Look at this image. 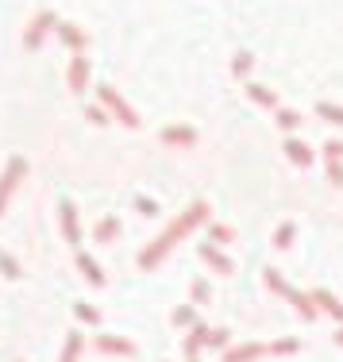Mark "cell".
<instances>
[{"label": "cell", "instance_id": "6da1fadb", "mask_svg": "<svg viewBox=\"0 0 343 362\" xmlns=\"http://www.w3.org/2000/svg\"><path fill=\"white\" fill-rule=\"evenodd\" d=\"M204 220H209V201H193L190 209H185L182 216H178L174 223H170V228L162 231V235L154 239L151 247H143V251H139V270H154V266H158L162 258H166L170 251H174V247L182 243V239L190 235L193 228H201Z\"/></svg>", "mask_w": 343, "mask_h": 362}, {"label": "cell", "instance_id": "7a4b0ae2", "mask_svg": "<svg viewBox=\"0 0 343 362\" xmlns=\"http://www.w3.org/2000/svg\"><path fill=\"white\" fill-rule=\"evenodd\" d=\"M97 97L108 105V116H116L124 127H132V132H139V127H143V124H139V112H135L132 105H127V100L120 97V93L112 89V85H97Z\"/></svg>", "mask_w": 343, "mask_h": 362}, {"label": "cell", "instance_id": "3957f363", "mask_svg": "<svg viewBox=\"0 0 343 362\" xmlns=\"http://www.w3.org/2000/svg\"><path fill=\"white\" fill-rule=\"evenodd\" d=\"M23 177H28V158H23V154H12L8 166H4V174H0V216H4L8 201H12L16 185H20Z\"/></svg>", "mask_w": 343, "mask_h": 362}, {"label": "cell", "instance_id": "277c9868", "mask_svg": "<svg viewBox=\"0 0 343 362\" xmlns=\"http://www.w3.org/2000/svg\"><path fill=\"white\" fill-rule=\"evenodd\" d=\"M54 23H58V16L50 12V8H42L35 20L28 23V31H23V47H28V50H39V47H42V39H47L50 31H54Z\"/></svg>", "mask_w": 343, "mask_h": 362}, {"label": "cell", "instance_id": "5b68a950", "mask_svg": "<svg viewBox=\"0 0 343 362\" xmlns=\"http://www.w3.org/2000/svg\"><path fill=\"white\" fill-rule=\"evenodd\" d=\"M58 216H62V235L70 247H81V223H77V209L74 201H62L58 204Z\"/></svg>", "mask_w": 343, "mask_h": 362}, {"label": "cell", "instance_id": "8992f818", "mask_svg": "<svg viewBox=\"0 0 343 362\" xmlns=\"http://www.w3.org/2000/svg\"><path fill=\"white\" fill-rule=\"evenodd\" d=\"M89 70L93 62L85 54H74L70 70H66V85H70V93H85V85H89Z\"/></svg>", "mask_w": 343, "mask_h": 362}, {"label": "cell", "instance_id": "52a82bcc", "mask_svg": "<svg viewBox=\"0 0 343 362\" xmlns=\"http://www.w3.org/2000/svg\"><path fill=\"white\" fill-rule=\"evenodd\" d=\"M158 139L166 143V146H193L197 143V132L190 124H170V127H162L158 132Z\"/></svg>", "mask_w": 343, "mask_h": 362}, {"label": "cell", "instance_id": "ba28073f", "mask_svg": "<svg viewBox=\"0 0 343 362\" xmlns=\"http://www.w3.org/2000/svg\"><path fill=\"white\" fill-rule=\"evenodd\" d=\"M74 262H77V270H81V278L89 281L93 289H100V286H105V270H100V262H93V255L77 251V255H74Z\"/></svg>", "mask_w": 343, "mask_h": 362}, {"label": "cell", "instance_id": "9c48e42d", "mask_svg": "<svg viewBox=\"0 0 343 362\" xmlns=\"http://www.w3.org/2000/svg\"><path fill=\"white\" fill-rule=\"evenodd\" d=\"M54 35L62 39V47L77 50V54H81V50H85V42H89V35H85V31L77 28V23H54Z\"/></svg>", "mask_w": 343, "mask_h": 362}, {"label": "cell", "instance_id": "30bf717a", "mask_svg": "<svg viewBox=\"0 0 343 362\" xmlns=\"http://www.w3.org/2000/svg\"><path fill=\"white\" fill-rule=\"evenodd\" d=\"M201 258H204V266H212V270L224 274V278H228V274H236V262H231L224 251H216V243H204L201 247Z\"/></svg>", "mask_w": 343, "mask_h": 362}, {"label": "cell", "instance_id": "8fae6325", "mask_svg": "<svg viewBox=\"0 0 343 362\" xmlns=\"http://www.w3.org/2000/svg\"><path fill=\"white\" fill-rule=\"evenodd\" d=\"M281 151H286V158L293 162L297 170H308V166H313V158H316V154L308 151V143H301V139H286Z\"/></svg>", "mask_w": 343, "mask_h": 362}, {"label": "cell", "instance_id": "7c38bea8", "mask_svg": "<svg viewBox=\"0 0 343 362\" xmlns=\"http://www.w3.org/2000/svg\"><path fill=\"white\" fill-rule=\"evenodd\" d=\"M97 351H105V355H135V343L124 339V335H100Z\"/></svg>", "mask_w": 343, "mask_h": 362}, {"label": "cell", "instance_id": "4fadbf2b", "mask_svg": "<svg viewBox=\"0 0 343 362\" xmlns=\"http://www.w3.org/2000/svg\"><path fill=\"white\" fill-rule=\"evenodd\" d=\"M308 300H313L316 308H324V313H328L332 320H339V324H343V300H336V297H332L328 289H316V293H313V297H308Z\"/></svg>", "mask_w": 343, "mask_h": 362}, {"label": "cell", "instance_id": "5bb4252c", "mask_svg": "<svg viewBox=\"0 0 343 362\" xmlns=\"http://www.w3.org/2000/svg\"><path fill=\"white\" fill-rule=\"evenodd\" d=\"M262 355H267V347H262V343H243V347L224 351V362H255V358H262Z\"/></svg>", "mask_w": 343, "mask_h": 362}, {"label": "cell", "instance_id": "9a60e30c", "mask_svg": "<svg viewBox=\"0 0 343 362\" xmlns=\"http://www.w3.org/2000/svg\"><path fill=\"white\" fill-rule=\"evenodd\" d=\"M286 300H289V305H293L297 313L305 316V320H316V305H313V300L305 297L301 289H293V286H289V293H286Z\"/></svg>", "mask_w": 343, "mask_h": 362}, {"label": "cell", "instance_id": "2e32d148", "mask_svg": "<svg viewBox=\"0 0 343 362\" xmlns=\"http://www.w3.org/2000/svg\"><path fill=\"white\" fill-rule=\"evenodd\" d=\"M116 235H120V216H105L93 228V239H97V243H112Z\"/></svg>", "mask_w": 343, "mask_h": 362}, {"label": "cell", "instance_id": "e0dca14e", "mask_svg": "<svg viewBox=\"0 0 343 362\" xmlns=\"http://www.w3.org/2000/svg\"><path fill=\"white\" fill-rule=\"evenodd\" d=\"M247 97H251L259 108H281L278 105V93H270L267 85H247Z\"/></svg>", "mask_w": 343, "mask_h": 362}, {"label": "cell", "instance_id": "ac0fdd59", "mask_svg": "<svg viewBox=\"0 0 343 362\" xmlns=\"http://www.w3.org/2000/svg\"><path fill=\"white\" fill-rule=\"evenodd\" d=\"M204 335H209V327H204V324L190 327V335H185V358H197V351L204 347Z\"/></svg>", "mask_w": 343, "mask_h": 362}, {"label": "cell", "instance_id": "d6986e66", "mask_svg": "<svg viewBox=\"0 0 343 362\" xmlns=\"http://www.w3.org/2000/svg\"><path fill=\"white\" fill-rule=\"evenodd\" d=\"M293 239H297V223L293 220H286L278 231H274V247H278V251H289V247H293Z\"/></svg>", "mask_w": 343, "mask_h": 362}, {"label": "cell", "instance_id": "ffe728a7", "mask_svg": "<svg viewBox=\"0 0 343 362\" xmlns=\"http://www.w3.org/2000/svg\"><path fill=\"white\" fill-rule=\"evenodd\" d=\"M81 347H85V335L70 332V335H66V351H62V358H58V362H77V358H81Z\"/></svg>", "mask_w": 343, "mask_h": 362}, {"label": "cell", "instance_id": "44dd1931", "mask_svg": "<svg viewBox=\"0 0 343 362\" xmlns=\"http://www.w3.org/2000/svg\"><path fill=\"white\" fill-rule=\"evenodd\" d=\"M316 116H320L324 124H336V127H343V105H332V100H320V105H316Z\"/></svg>", "mask_w": 343, "mask_h": 362}, {"label": "cell", "instance_id": "7402d4cb", "mask_svg": "<svg viewBox=\"0 0 343 362\" xmlns=\"http://www.w3.org/2000/svg\"><path fill=\"white\" fill-rule=\"evenodd\" d=\"M274 119H278L281 132H293V127H301V116H297L293 108H274Z\"/></svg>", "mask_w": 343, "mask_h": 362}, {"label": "cell", "instance_id": "603a6c76", "mask_svg": "<svg viewBox=\"0 0 343 362\" xmlns=\"http://www.w3.org/2000/svg\"><path fill=\"white\" fill-rule=\"evenodd\" d=\"M0 274H4V278H8V281H20V278H23V270H20V262H16V258H12V255H8V251H0Z\"/></svg>", "mask_w": 343, "mask_h": 362}, {"label": "cell", "instance_id": "cb8c5ba5", "mask_svg": "<svg viewBox=\"0 0 343 362\" xmlns=\"http://www.w3.org/2000/svg\"><path fill=\"white\" fill-rule=\"evenodd\" d=\"M170 320H174V327H193L197 324V308L193 305H178Z\"/></svg>", "mask_w": 343, "mask_h": 362}, {"label": "cell", "instance_id": "d4e9b609", "mask_svg": "<svg viewBox=\"0 0 343 362\" xmlns=\"http://www.w3.org/2000/svg\"><path fill=\"white\" fill-rule=\"evenodd\" d=\"M74 316H77L81 324H100V308L85 305V300H77V305H74Z\"/></svg>", "mask_w": 343, "mask_h": 362}, {"label": "cell", "instance_id": "484cf974", "mask_svg": "<svg viewBox=\"0 0 343 362\" xmlns=\"http://www.w3.org/2000/svg\"><path fill=\"white\" fill-rule=\"evenodd\" d=\"M251 66H255V58L247 54V50H239V54L231 58V74H236V77H247V74H251Z\"/></svg>", "mask_w": 343, "mask_h": 362}, {"label": "cell", "instance_id": "4316f807", "mask_svg": "<svg viewBox=\"0 0 343 362\" xmlns=\"http://www.w3.org/2000/svg\"><path fill=\"white\" fill-rule=\"evenodd\" d=\"M228 339H231L228 327H209V335H204V347H212V351H216V347H228Z\"/></svg>", "mask_w": 343, "mask_h": 362}, {"label": "cell", "instance_id": "83f0119b", "mask_svg": "<svg viewBox=\"0 0 343 362\" xmlns=\"http://www.w3.org/2000/svg\"><path fill=\"white\" fill-rule=\"evenodd\" d=\"M262 278H267V286H270L274 293H278V297H286V293H289V281L281 278L278 270H267V274H262Z\"/></svg>", "mask_w": 343, "mask_h": 362}, {"label": "cell", "instance_id": "f1b7e54d", "mask_svg": "<svg viewBox=\"0 0 343 362\" xmlns=\"http://www.w3.org/2000/svg\"><path fill=\"white\" fill-rule=\"evenodd\" d=\"M209 239H212V243H231V239H236V231L224 228V223H209Z\"/></svg>", "mask_w": 343, "mask_h": 362}, {"label": "cell", "instance_id": "f546056e", "mask_svg": "<svg viewBox=\"0 0 343 362\" xmlns=\"http://www.w3.org/2000/svg\"><path fill=\"white\" fill-rule=\"evenodd\" d=\"M267 351H274V355H297V351H301V343H297V339H274Z\"/></svg>", "mask_w": 343, "mask_h": 362}, {"label": "cell", "instance_id": "4dcf8cb0", "mask_svg": "<svg viewBox=\"0 0 343 362\" xmlns=\"http://www.w3.org/2000/svg\"><path fill=\"white\" fill-rule=\"evenodd\" d=\"M324 158H328V162H339V158H343V143H339V139H328V143H324Z\"/></svg>", "mask_w": 343, "mask_h": 362}, {"label": "cell", "instance_id": "1f68e13d", "mask_svg": "<svg viewBox=\"0 0 343 362\" xmlns=\"http://www.w3.org/2000/svg\"><path fill=\"white\" fill-rule=\"evenodd\" d=\"M85 119H89V124H97V127H105V124H108V112L89 105V108H85Z\"/></svg>", "mask_w": 343, "mask_h": 362}, {"label": "cell", "instance_id": "d6a6232c", "mask_svg": "<svg viewBox=\"0 0 343 362\" xmlns=\"http://www.w3.org/2000/svg\"><path fill=\"white\" fill-rule=\"evenodd\" d=\"M212 297V289H209V281H193V300L197 305H204V300Z\"/></svg>", "mask_w": 343, "mask_h": 362}, {"label": "cell", "instance_id": "836d02e7", "mask_svg": "<svg viewBox=\"0 0 343 362\" xmlns=\"http://www.w3.org/2000/svg\"><path fill=\"white\" fill-rule=\"evenodd\" d=\"M135 209H139V212H147V216H158V204L147 201V197H135Z\"/></svg>", "mask_w": 343, "mask_h": 362}, {"label": "cell", "instance_id": "e575fe53", "mask_svg": "<svg viewBox=\"0 0 343 362\" xmlns=\"http://www.w3.org/2000/svg\"><path fill=\"white\" fill-rule=\"evenodd\" d=\"M328 181L332 185H343V162H328Z\"/></svg>", "mask_w": 343, "mask_h": 362}, {"label": "cell", "instance_id": "d590c367", "mask_svg": "<svg viewBox=\"0 0 343 362\" xmlns=\"http://www.w3.org/2000/svg\"><path fill=\"white\" fill-rule=\"evenodd\" d=\"M332 339H336V347H343V327H336V335H332Z\"/></svg>", "mask_w": 343, "mask_h": 362}, {"label": "cell", "instance_id": "8d00e7d4", "mask_svg": "<svg viewBox=\"0 0 343 362\" xmlns=\"http://www.w3.org/2000/svg\"><path fill=\"white\" fill-rule=\"evenodd\" d=\"M185 362H197V358H185Z\"/></svg>", "mask_w": 343, "mask_h": 362}]
</instances>
